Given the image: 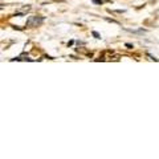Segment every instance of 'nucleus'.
<instances>
[{
  "instance_id": "nucleus-1",
  "label": "nucleus",
  "mask_w": 159,
  "mask_h": 159,
  "mask_svg": "<svg viewBox=\"0 0 159 159\" xmlns=\"http://www.w3.org/2000/svg\"><path fill=\"white\" fill-rule=\"evenodd\" d=\"M44 21V19L43 17H37V16H33V17H31L28 20V25H32V24H41Z\"/></svg>"
},
{
  "instance_id": "nucleus-2",
  "label": "nucleus",
  "mask_w": 159,
  "mask_h": 159,
  "mask_svg": "<svg viewBox=\"0 0 159 159\" xmlns=\"http://www.w3.org/2000/svg\"><path fill=\"white\" fill-rule=\"evenodd\" d=\"M92 33H93V36H94V37H96V39H101V34H99V33H97L96 31H93Z\"/></svg>"
}]
</instances>
